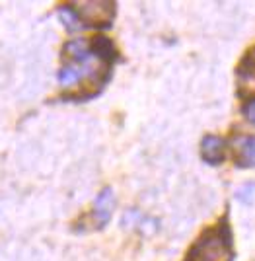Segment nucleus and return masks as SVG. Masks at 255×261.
I'll use <instances>...</instances> for the list:
<instances>
[{
    "label": "nucleus",
    "instance_id": "obj_1",
    "mask_svg": "<svg viewBox=\"0 0 255 261\" xmlns=\"http://www.w3.org/2000/svg\"><path fill=\"white\" fill-rule=\"evenodd\" d=\"M117 61V49L107 37L72 39L63 49V66L59 84L65 90L80 88L76 99L98 96L111 76V66Z\"/></svg>",
    "mask_w": 255,
    "mask_h": 261
},
{
    "label": "nucleus",
    "instance_id": "obj_2",
    "mask_svg": "<svg viewBox=\"0 0 255 261\" xmlns=\"http://www.w3.org/2000/svg\"><path fill=\"white\" fill-rule=\"evenodd\" d=\"M185 261H234V238L228 217H222L201 234Z\"/></svg>",
    "mask_w": 255,
    "mask_h": 261
},
{
    "label": "nucleus",
    "instance_id": "obj_3",
    "mask_svg": "<svg viewBox=\"0 0 255 261\" xmlns=\"http://www.w3.org/2000/svg\"><path fill=\"white\" fill-rule=\"evenodd\" d=\"M80 25L109 28L115 18V2H80L72 6Z\"/></svg>",
    "mask_w": 255,
    "mask_h": 261
},
{
    "label": "nucleus",
    "instance_id": "obj_4",
    "mask_svg": "<svg viewBox=\"0 0 255 261\" xmlns=\"http://www.w3.org/2000/svg\"><path fill=\"white\" fill-rule=\"evenodd\" d=\"M236 82L238 96L245 98V101L255 98V47H251L236 66Z\"/></svg>",
    "mask_w": 255,
    "mask_h": 261
},
{
    "label": "nucleus",
    "instance_id": "obj_5",
    "mask_svg": "<svg viewBox=\"0 0 255 261\" xmlns=\"http://www.w3.org/2000/svg\"><path fill=\"white\" fill-rule=\"evenodd\" d=\"M113 205H115V197H113V189L111 187H105L101 189V193L98 195L96 203H94V208L90 213V228L100 230L103 228L111 218V213H113Z\"/></svg>",
    "mask_w": 255,
    "mask_h": 261
},
{
    "label": "nucleus",
    "instance_id": "obj_6",
    "mask_svg": "<svg viewBox=\"0 0 255 261\" xmlns=\"http://www.w3.org/2000/svg\"><path fill=\"white\" fill-rule=\"evenodd\" d=\"M201 156L211 166H218L226 158V141L216 135H207L201 142Z\"/></svg>",
    "mask_w": 255,
    "mask_h": 261
},
{
    "label": "nucleus",
    "instance_id": "obj_7",
    "mask_svg": "<svg viewBox=\"0 0 255 261\" xmlns=\"http://www.w3.org/2000/svg\"><path fill=\"white\" fill-rule=\"evenodd\" d=\"M234 162L238 168H255V137H240L234 141Z\"/></svg>",
    "mask_w": 255,
    "mask_h": 261
},
{
    "label": "nucleus",
    "instance_id": "obj_8",
    "mask_svg": "<svg viewBox=\"0 0 255 261\" xmlns=\"http://www.w3.org/2000/svg\"><path fill=\"white\" fill-rule=\"evenodd\" d=\"M59 18H61V22L65 23L67 30H70V32H74V30L80 28L78 16L72 6H61V8H59Z\"/></svg>",
    "mask_w": 255,
    "mask_h": 261
},
{
    "label": "nucleus",
    "instance_id": "obj_9",
    "mask_svg": "<svg viewBox=\"0 0 255 261\" xmlns=\"http://www.w3.org/2000/svg\"><path fill=\"white\" fill-rule=\"evenodd\" d=\"M236 199L244 205H251L255 201V181H247L238 191H236Z\"/></svg>",
    "mask_w": 255,
    "mask_h": 261
},
{
    "label": "nucleus",
    "instance_id": "obj_10",
    "mask_svg": "<svg viewBox=\"0 0 255 261\" xmlns=\"http://www.w3.org/2000/svg\"><path fill=\"white\" fill-rule=\"evenodd\" d=\"M242 113H244L245 119L255 125V98L247 99L244 106H242Z\"/></svg>",
    "mask_w": 255,
    "mask_h": 261
}]
</instances>
